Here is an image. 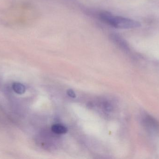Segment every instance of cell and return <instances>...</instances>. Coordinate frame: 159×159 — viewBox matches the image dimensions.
<instances>
[{
	"mask_svg": "<svg viewBox=\"0 0 159 159\" xmlns=\"http://www.w3.org/2000/svg\"><path fill=\"white\" fill-rule=\"evenodd\" d=\"M100 19L107 24L114 28L129 29L138 28L141 26L138 21L123 17L116 16L110 12H101L99 14Z\"/></svg>",
	"mask_w": 159,
	"mask_h": 159,
	"instance_id": "1",
	"label": "cell"
},
{
	"mask_svg": "<svg viewBox=\"0 0 159 159\" xmlns=\"http://www.w3.org/2000/svg\"><path fill=\"white\" fill-rule=\"evenodd\" d=\"M51 130L56 134H62L66 133L68 132V129L62 124H56L52 126Z\"/></svg>",
	"mask_w": 159,
	"mask_h": 159,
	"instance_id": "2",
	"label": "cell"
},
{
	"mask_svg": "<svg viewBox=\"0 0 159 159\" xmlns=\"http://www.w3.org/2000/svg\"><path fill=\"white\" fill-rule=\"evenodd\" d=\"M12 89L16 93L19 94H23L26 91V87L25 86L18 82L13 83Z\"/></svg>",
	"mask_w": 159,
	"mask_h": 159,
	"instance_id": "3",
	"label": "cell"
},
{
	"mask_svg": "<svg viewBox=\"0 0 159 159\" xmlns=\"http://www.w3.org/2000/svg\"><path fill=\"white\" fill-rule=\"evenodd\" d=\"M67 93L68 96L71 98H75L76 97V94H75V92L72 89L68 90L67 91Z\"/></svg>",
	"mask_w": 159,
	"mask_h": 159,
	"instance_id": "4",
	"label": "cell"
}]
</instances>
